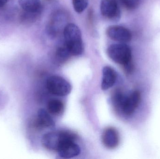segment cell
<instances>
[{"label":"cell","instance_id":"obj_1","mask_svg":"<svg viewBox=\"0 0 160 159\" xmlns=\"http://www.w3.org/2000/svg\"><path fill=\"white\" fill-rule=\"evenodd\" d=\"M107 54L114 62L124 66L127 72L133 70L131 49L125 43L111 44L107 49Z\"/></svg>","mask_w":160,"mask_h":159},{"label":"cell","instance_id":"obj_2","mask_svg":"<svg viewBox=\"0 0 160 159\" xmlns=\"http://www.w3.org/2000/svg\"><path fill=\"white\" fill-rule=\"evenodd\" d=\"M65 46L71 55L79 56L83 51V45L79 28L73 23H69L64 29Z\"/></svg>","mask_w":160,"mask_h":159},{"label":"cell","instance_id":"obj_3","mask_svg":"<svg viewBox=\"0 0 160 159\" xmlns=\"http://www.w3.org/2000/svg\"><path fill=\"white\" fill-rule=\"evenodd\" d=\"M76 136L68 131H54L48 133L43 136L42 143L44 147L50 150L57 151L63 143L69 140L75 141Z\"/></svg>","mask_w":160,"mask_h":159},{"label":"cell","instance_id":"obj_4","mask_svg":"<svg viewBox=\"0 0 160 159\" xmlns=\"http://www.w3.org/2000/svg\"><path fill=\"white\" fill-rule=\"evenodd\" d=\"M46 87L51 94L58 96H67L71 91V86L69 82L58 76L50 77L47 79Z\"/></svg>","mask_w":160,"mask_h":159},{"label":"cell","instance_id":"obj_5","mask_svg":"<svg viewBox=\"0 0 160 159\" xmlns=\"http://www.w3.org/2000/svg\"><path fill=\"white\" fill-rule=\"evenodd\" d=\"M141 93L137 90L134 91L129 95H126L120 109L126 115H132L140 104Z\"/></svg>","mask_w":160,"mask_h":159},{"label":"cell","instance_id":"obj_6","mask_svg":"<svg viewBox=\"0 0 160 159\" xmlns=\"http://www.w3.org/2000/svg\"><path fill=\"white\" fill-rule=\"evenodd\" d=\"M106 33L112 40L121 43L129 42L132 38L130 31L123 26L113 25L107 28Z\"/></svg>","mask_w":160,"mask_h":159},{"label":"cell","instance_id":"obj_7","mask_svg":"<svg viewBox=\"0 0 160 159\" xmlns=\"http://www.w3.org/2000/svg\"><path fill=\"white\" fill-rule=\"evenodd\" d=\"M102 15L114 21L120 19V11L116 0H102L100 5Z\"/></svg>","mask_w":160,"mask_h":159},{"label":"cell","instance_id":"obj_8","mask_svg":"<svg viewBox=\"0 0 160 159\" xmlns=\"http://www.w3.org/2000/svg\"><path fill=\"white\" fill-rule=\"evenodd\" d=\"M57 152L59 156L63 158H71L79 155L81 150L79 146L74 140L64 142L60 146Z\"/></svg>","mask_w":160,"mask_h":159},{"label":"cell","instance_id":"obj_9","mask_svg":"<svg viewBox=\"0 0 160 159\" xmlns=\"http://www.w3.org/2000/svg\"><path fill=\"white\" fill-rule=\"evenodd\" d=\"M102 138L103 145L109 149L116 148L119 144L118 132L116 129L112 127L107 128L103 131Z\"/></svg>","mask_w":160,"mask_h":159},{"label":"cell","instance_id":"obj_10","mask_svg":"<svg viewBox=\"0 0 160 159\" xmlns=\"http://www.w3.org/2000/svg\"><path fill=\"white\" fill-rule=\"evenodd\" d=\"M117 78L116 72L110 66H105L102 70L101 88L107 90L114 85Z\"/></svg>","mask_w":160,"mask_h":159},{"label":"cell","instance_id":"obj_11","mask_svg":"<svg viewBox=\"0 0 160 159\" xmlns=\"http://www.w3.org/2000/svg\"><path fill=\"white\" fill-rule=\"evenodd\" d=\"M55 125L54 120L49 113L44 109H40L34 122L35 128L38 129L53 128Z\"/></svg>","mask_w":160,"mask_h":159},{"label":"cell","instance_id":"obj_12","mask_svg":"<svg viewBox=\"0 0 160 159\" xmlns=\"http://www.w3.org/2000/svg\"><path fill=\"white\" fill-rule=\"evenodd\" d=\"M19 3L24 12L39 15L42 10L40 0H18Z\"/></svg>","mask_w":160,"mask_h":159},{"label":"cell","instance_id":"obj_13","mask_svg":"<svg viewBox=\"0 0 160 159\" xmlns=\"http://www.w3.org/2000/svg\"><path fill=\"white\" fill-rule=\"evenodd\" d=\"M49 112L52 115H58L62 113L64 105L62 101L53 99L49 101L48 105Z\"/></svg>","mask_w":160,"mask_h":159},{"label":"cell","instance_id":"obj_14","mask_svg":"<svg viewBox=\"0 0 160 159\" xmlns=\"http://www.w3.org/2000/svg\"><path fill=\"white\" fill-rule=\"evenodd\" d=\"M56 55L57 59L61 62L66 60L71 55L66 46L58 48L56 51Z\"/></svg>","mask_w":160,"mask_h":159},{"label":"cell","instance_id":"obj_15","mask_svg":"<svg viewBox=\"0 0 160 159\" xmlns=\"http://www.w3.org/2000/svg\"><path fill=\"white\" fill-rule=\"evenodd\" d=\"M72 4L76 12L81 13L87 7L88 1V0H72Z\"/></svg>","mask_w":160,"mask_h":159},{"label":"cell","instance_id":"obj_16","mask_svg":"<svg viewBox=\"0 0 160 159\" xmlns=\"http://www.w3.org/2000/svg\"><path fill=\"white\" fill-rule=\"evenodd\" d=\"M123 5L127 9L132 10L138 7L140 0H120Z\"/></svg>","mask_w":160,"mask_h":159},{"label":"cell","instance_id":"obj_17","mask_svg":"<svg viewBox=\"0 0 160 159\" xmlns=\"http://www.w3.org/2000/svg\"><path fill=\"white\" fill-rule=\"evenodd\" d=\"M9 0H0V7H2Z\"/></svg>","mask_w":160,"mask_h":159}]
</instances>
